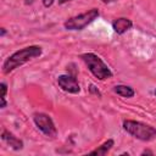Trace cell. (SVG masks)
Listing matches in <instances>:
<instances>
[{"label": "cell", "mask_w": 156, "mask_h": 156, "mask_svg": "<svg viewBox=\"0 0 156 156\" xmlns=\"http://www.w3.org/2000/svg\"><path fill=\"white\" fill-rule=\"evenodd\" d=\"M41 48L37 46V45H30V46H26L21 50H17L16 52H13L11 56H9L4 63H2V73L4 74H9L10 72H12L13 69H16L17 67L27 63L28 61L38 57L41 55Z\"/></svg>", "instance_id": "cell-1"}, {"label": "cell", "mask_w": 156, "mask_h": 156, "mask_svg": "<svg viewBox=\"0 0 156 156\" xmlns=\"http://www.w3.org/2000/svg\"><path fill=\"white\" fill-rule=\"evenodd\" d=\"M123 128L128 134H130L132 136H134L139 140L151 141V140L156 139V128H154L150 124L138 122V121L126 119L123 122Z\"/></svg>", "instance_id": "cell-2"}, {"label": "cell", "mask_w": 156, "mask_h": 156, "mask_svg": "<svg viewBox=\"0 0 156 156\" xmlns=\"http://www.w3.org/2000/svg\"><path fill=\"white\" fill-rule=\"evenodd\" d=\"M80 58L84 61V63L87 65L88 69L91 72V74L98 78L99 80H105L112 77V72L108 68V66L95 54L91 52H87V54H82Z\"/></svg>", "instance_id": "cell-3"}, {"label": "cell", "mask_w": 156, "mask_h": 156, "mask_svg": "<svg viewBox=\"0 0 156 156\" xmlns=\"http://www.w3.org/2000/svg\"><path fill=\"white\" fill-rule=\"evenodd\" d=\"M98 17H99V10L98 9H91L89 11L84 12V13H80L78 16L68 18L63 23V26L68 30H82L88 24H90L94 20H96Z\"/></svg>", "instance_id": "cell-4"}, {"label": "cell", "mask_w": 156, "mask_h": 156, "mask_svg": "<svg viewBox=\"0 0 156 156\" xmlns=\"http://www.w3.org/2000/svg\"><path fill=\"white\" fill-rule=\"evenodd\" d=\"M33 121H34L35 126L39 128V130H41L46 136L55 138L57 135L56 127H55V124H54V122L49 115L37 112L33 115Z\"/></svg>", "instance_id": "cell-5"}, {"label": "cell", "mask_w": 156, "mask_h": 156, "mask_svg": "<svg viewBox=\"0 0 156 156\" xmlns=\"http://www.w3.org/2000/svg\"><path fill=\"white\" fill-rule=\"evenodd\" d=\"M57 83L60 88L67 93L71 94H78L80 91V87L77 82V79L69 74H62L57 78Z\"/></svg>", "instance_id": "cell-6"}, {"label": "cell", "mask_w": 156, "mask_h": 156, "mask_svg": "<svg viewBox=\"0 0 156 156\" xmlns=\"http://www.w3.org/2000/svg\"><path fill=\"white\" fill-rule=\"evenodd\" d=\"M132 26H133V22L129 18H126V17H119V18H117L112 22V28L117 34L126 33L128 29L132 28Z\"/></svg>", "instance_id": "cell-7"}, {"label": "cell", "mask_w": 156, "mask_h": 156, "mask_svg": "<svg viewBox=\"0 0 156 156\" xmlns=\"http://www.w3.org/2000/svg\"><path fill=\"white\" fill-rule=\"evenodd\" d=\"M1 139H2L7 145H10L13 150H21V149L23 147L22 140H20L17 136H15L12 133H10V132L6 130V129L2 130V133H1Z\"/></svg>", "instance_id": "cell-8"}, {"label": "cell", "mask_w": 156, "mask_h": 156, "mask_svg": "<svg viewBox=\"0 0 156 156\" xmlns=\"http://www.w3.org/2000/svg\"><path fill=\"white\" fill-rule=\"evenodd\" d=\"M113 144H115L113 140H112V139H108L107 141H105L102 145H100L98 149L90 151L89 154H90V155H106V154L111 150V147L113 146Z\"/></svg>", "instance_id": "cell-9"}, {"label": "cell", "mask_w": 156, "mask_h": 156, "mask_svg": "<svg viewBox=\"0 0 156 156\" xmlns=\"http://www.w3.org/2000/svg\"><path fill=\"white\" fill-rule=\"evenodd\" d=\"M115 91L123 98H133L134 96V90L128 85H116Z\"/></svg>", "instance_id": "cell-10"}, {"label": "cell", "mask_w": 156, "mask_h": 156, "mask_svg": "<svg viewBox=\"0 0 156 156\" xmlns=\"http://www.w3.org/2000/svg\"><path fill=\"white\" fill-rule=\"evenodd\" d=\"M0 87H1V105H0V107L1 108H5L6 107V100H5V96H6V93H7V85L5 84V83H1L0 84Z\"/></svg>", "instance_id": "cell-11"}, {"label": "cell", "mask_w": 156, "mask_h": 156, "mask_svg": "<svg viewBox=\"0 0 156 156\" xmlns=\"http://www.w3.org/2000/svg\"><path fill=\"white\" fill-rule=\"evenodd\" d=\"M54 2H55V0H43V5H44L45 7H50Z\"/></svg>", "instance_id": "cell-12"}, {"label": "cell", "mask_w": 156, "mask_h": 156, "mask_svg": "<svg viewBox=\"0 0 156 156\" xmlns=\"http://www.w3.org/2000/svg\"><path fill=\"white\" fill-rule=\"evenodd\" d=\"M94 88H95L94 85H90V91H91V93H95V94H96V95H99V96H101V94L99 93V90H95Z\"/></svg>", "instance_id": "cell-13"}, {"label": "cell", "mask_w": 156, "mask_h": 156, "mask_svg": "<svg viewBox=\"0 0 156 156\" xmlns=\"http://www.w3.org/2000/svg\"><path fill=\"white\" fill-rule=\"evenodd\" d=\"M102 2H105V4H108V2H113V1H116V0H101Z\"/></svg>", "instance_id": "cell-14"}, {"label": "cell", "mask_w": 156, "mask_h": 156, "mask_svg": "<svg viewBox=\"0 0 156 156\" xmlns=\"http://www.w3.org/2000/svg\"><path fill=\"white\" fill-rule=\"evenodd\" d=\"M71 0H58V4H65V2H68Z\"/></svg>", "instance_id": "cell-15"}, {"label": "cell", "mask_w": 156, "mask_h": 156, "mask_svg": "<svg viewBox=\"0 0 156 156\" xmlns=\"http://www.w3.org/2000/svg\"><path fill=\"white\" fill-rule=\"evenodd\" d=\"M5 34V28H1V35H4Z\"/></svg>", "instance_id": "cell-16"}, {"label": "cell", "mask_w": 156, "mask_h": 156, "mask_svg": "<svg viewBox=\"0 0 156 156\" xmlns=\"http://www.w3.org/2000/svg\"><path fill=\"white\" fill-rule=\"evenodd\" d=\"M155 95H156V90H155Z\"/></svg>", "instance_id": "cell-17"}]
</instances>
